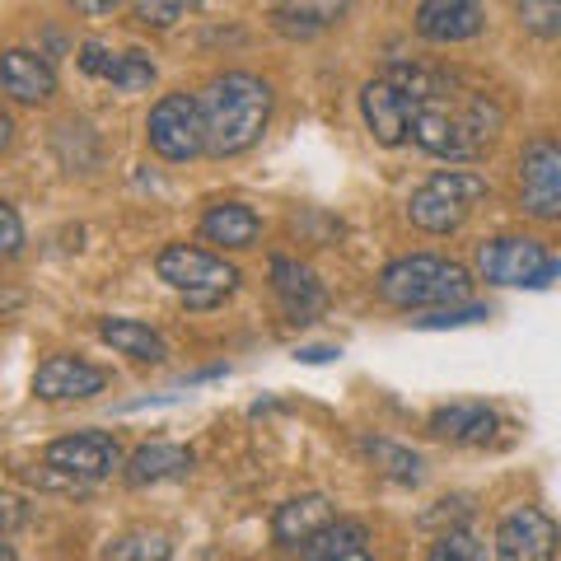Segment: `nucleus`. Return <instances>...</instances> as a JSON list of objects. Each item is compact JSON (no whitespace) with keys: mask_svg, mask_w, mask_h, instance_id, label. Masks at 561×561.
I'll list each match as a JSON object with an SVG mask.
<instances>
[{"mask_svg":"<svg viewBox=\"0 0 561 561\" xmlns=\"http://www.w3.org/2000/svg\"><path fill=\"white\" fill-rule=\"evenodd\" d=\"M383 76L402 94L408 136L435 160H482L496 146L505 127V108L486 84L459 76V70L412 66V61H393Z\"/></svg>","mask_w":561,"mask_h":561,"instance_id":"f257e3e1","label":"nucleus"},{"mask_svg":"<svg viewBox=\"0 0 561 561\" xmlns=\"http://www.w3.org/2000/svg\"><path fill=\"white\" fill-rule=\"evenodd\" d=\"M202 113V136L216 160L253 150L272 122V84L249 70H225L197 94Z\"/></svg>","mask_w":561,"mask_h":561,"instance_id":"f03ea898","label":"nucleus"},{"mask_svg":"<svg viewBox=\"0 0 561 561\" xmlns=\"http://www.w3.org/2000/svg\"><path fill=\"white\" fill-rule=\"evenodd\" d=\"M472 272L463 262H449L440 253H412L379 272V300L393 309H449L468 305Z\"/></svg>","mask_w":561,"mask_h":561,"instance_id":"7ed1b4c3","label":"nucleus"},{"mask_svg":"<svg viewBox=\"0 0 561 561\" xmlns=\"http://www.w3.org/2000/svg\"><path fill=\"white\" fill-rule=\"evenodd\" d=\"M486 179L472 169H440L421 183L408 197V220L426 234H454L463 230V220L472 216V206L486 197Z\"/></svg>","mask_w":561,"mask_h":561,"instance_id":"20e7f679","label":"nucleus"},{"mask_svg":"<svg viewBox=\"0 0 561 561\" xmlns=\"http://www.w3.org/2000/svg\"><path fill=\"white\" fill-rule=\"evenodd\" d=\"M154 272L169 290H179L192 309H210L220 305L225 295H234L239 286V267L225 262L206 249H192V243H169V249L154 257Z\"/></svg>","mask_w":561,"mask_h":561,"instance_id":"39448f33","label":"nucleus"},{"mask_svg":"<svg viewBox=\"0 0 561 561\" xmlns=\"http://www.w3.org/2000/svg\"><path fill=\"white\" fill-rule=\"evenodd\" d=\"M478 272L486 286H529L542 290L552 286L561 262L542 239H524V234H501V239H486L478 249Z\"/></svg>","mask_w":561,"mask_h":561,"instance_id":"423d86ee","label":"nucleus"},{"mask_svg":"<svg viewBox=\"0 0 561 561\" xmlns=\"http://www.w3.org/2000/svg\"><path fill=\"white\" fill-rule=\"evenodd\" d=\"M146 140L150 150L160 154V160H197V154L206 150V136H202V113H197V94H164L160 103L150 108L146 117Z\"/></svg>","mask_w":561,"mask_h":561,"instance_id":"0eeeda50","label":"nucleus"},{"mask_svg":"<svg viewBox=\"0 0 561 561\" xmlns=\"http://www.w3.org/2000/svg\"><path fill=\"white\" fill-rule=\"evenodd\" d=\"M519 210L542 225L561 220V150L552 136H534L519 154Z\"/></svg>","mask_w":561,"mask_h":561,"instance_id":"6e6552de","label":"nucleus"},{"mask_svg":"<svg viewBox=\"0 0 561 561\" xmlns=\"http://www.w3.org/2000/svg\"><path fill=\"white\" fill-rule=\"evenodd\" d=\"M47 468L61 472L66 482H103L113 468H122V445L103 431H76V435H61V440L47 445Z\"/></svg>","mask_w":561,"mask_h":561,"instance_id":"1a4fd4ad","label":"nucleus"},{"mask_svg":"<svg viewBox=\"0 0 561 561\" xmlns=\"http://www.w3.org/2000/svg\"><path fill=\"white\" fill-rule=\"evenodd\" d=\"M557 519L538 505H515L496 524V557L501 561H552L557 557Z\"/></svg>","mask_w":561,"mask_h":561,"instance_id":"9d476101","label":"nucleus"},{"mask_svg":"<svg viewBox=\"0 0 561 561\" xmlns=\"http://www.w3.org/2000/svg\"><path fill=\"white\" fill-rule=\"evenodd\" d=\"M272 290L290 323H313L328 309V290H323L319 272L295 257H272Z\"/></svg>","mask_w":561,"mask_h":561,"instance_id":"9b49d317","label":"nucleus"},{"mask_svg":"<svg viewBox=\"0 0 561 561\" xmlns=\"http://www.w3.org/2000/svg\"><path fill=\"white\" fill-rule=\"evenodd\" d=\"M103 383H108V375L99 370V365L80 360V356H47L38 365V375H33V393H38L43 402H84L103 393Z\"/></svg>","mask_w":561,"mask_h":561,"instance_id":"f8f14e48","label":"nucleus"},{"mask_svg":"<svg viewBox=\"0 0 561 561\" xmlns=\"http://www.w3.org/2000/svg\"><path fill=\"white\" fill-rule=\"evenodd\" d=\"M0 90L14 103H47L57 94V70H51L43 51L10 47V51H0Z\"/></svg>","mask_w":561,"mask_h":561,"instance_id":"ddd939ff","label":"nucleus"},{"mask_svg":"<svg viewBox=\"0 0 561 561\" xmlns=\"http://www.w3.org/2000/svg\"><path fill=\"white\" fill-rule=\"evenodd\" d=\"M416 33L431 43H468L486 28V10L472 5V0H426L416 5Z\"/></svg>","mask_w":561,"mask_h":561,"instance_id":"4468645a","label":"nucleus"},{"mask_svg":"<svg viewBox=\"0 0 561 561\" xmlns=\"http://www.w3.org/2000/svg\"><path fill=\"white\" fill-rule=\"evenodd\" d=\"M501 416L486 408V402H449V408H435L426 431L435 440H449V445H486L496 435Z\"/></svg>","mask_w":561,"mask_h":561,"instance_id":"2eb2a0df","label":"nucleus"},{"mask_svg":"<svg viewBox=\"0 0 561 561\" xmlns=\"http://www.w3.org/2000/svg\"><path fill=\"white\" fill-rule=\"evenodd\" d=\"M332 519H337L332 501L319 496V491H305V496H290V501L276 511L272 538L280 542V548H305V542H309L313 534H323Z\"/></svg>","mask_w":561,"mask_h":561,"instance_id":"dca6fc26","label":"nucleus"},{"mask_svg":"<svg viewBox=\"0 0 561 561\" xmlns=\"http://www.w3.org/2000/svg\"><path fill=\"white\" fill-rule=\"evenodd\" d=\"M360 113H365V127H370V136L379 140V146H402L408 140V117H402V94H398V84L383 76L375 80H365V90H360Z\"/></svg>","mask_w":561,"mask_h":561,"instance_id":"f3484780","label":"nucleus"},{"mask_svg":"<svg viewBox=\"0 0 561 561\" xmlns=\"http://www.w3.org/2000/svg\"><path fill=\"white\" fill-rule=\"evenodd\" d=\"M197 454L187 445H173V440H154V445H140L131 459H127V482L131 486H160V482H179L192 472Z\"/></svg>","mask_w":561,"mask_h":561,"instance_id":"a211bd4d","label":"nucleus"},{"mask_svg":"<svg viewBox=\"0 0 561 561\" xmlns=\"http://www.w3.org/2000/svg\"><path fill=\"white\" fill-rule=\"evenodd\" d=\"M202 239L220 243V249H253L262 239V220H257V210L243 202H216L202 216Z\"/></svg>","mask_w":561,"mask_h":561,"instance_id":"6ab92c4d","label":"nucleus"},{"mask_svg":"<svg viewBox=\"0 0 561 561\" xmlns=\"http://www.w3.org/2000/svg\"><path fill=\"white\" fill-rule=\"evenodd\" d=\"M99 337L108 342L117 356H131L140 365H160L169 360V342L140 319H99Z\"/></svg>","mask_w":561,"mask_h":561,"instance_id":"aec40b11","label":"nucleus"},{"mask_svg":"<svg viewBox=\"0 0 561 561\" xmlns=\"http://www.w3.org/2000/svg\"><path fill=\"white\" fill-rule=\"evenodd\" d=\"M309 561H375L370 552V529L356 519H332L323 534H313L305 542Z\"/></svg>","mask_w":561,"mask_h":561,"instance_id":"412c9836","label":"nucleus"},{"mask_svg":"<svg viewBox=\"0 0 561 561\" xmlns=\"http://www.w3.org/2000/svg\"><path fill=\"white\" fill-rule=\"evenodd\" d=\"M346 14V5H272V28L286 38H313L332 28Z\"/></svg>","mask_w":561,"mask_h":561,"instance_id":"4be33fe9","label":"nucleus"},{"mask_svg":"<svg viewBox=\"0 0 561 561\" xmlns=\"http://www.w3.org/2000/svg\"><path fill=\"white\" fill-rule=\"evenodd\" d=\"M169 557H173V538L164 529H131L103 552V561H169Z\"/></svg>","mask_w":561,"mask_h":561,"instance_id":"5701e85b","label":"nucleus"},{"mask_svg":"<svg viewBox=\"0 0 561 561\" xmlns=\"http://www.w3.org/2000/svg\"><path fill=\"white\" fill-rule=\"evenodd\" d=\"M365 454H370L393 482H421V459L412 449H402L393 440H365Z\"/></svg>","mask_w":561,"mask_h":561,"instance_id":"b1692460","label":"nucleus"},{"mask_svg":"<svg viewBox=\"0 0 561 561\" xmlns=\"http://www.w3.org/2000/svg\"><path fill=\"white\" fill-rule=\"evenodd\" d=\"M426 561H486V542L472 529H449V534H440L431 542Z\"/></svg>","mask_w":561,"mask_h":561,"instance_id":"393cba45","label":"nucleus"},{"mask_svg":"<svg viewBox=\"0 0 561 561\" xmlns=\"http://www.w3.org/2000/svg\"><path fill=\"white\" fill-rule=\"evenodd\" d=\"M150 84H154V61L146 57V51H122V66H117V76H113V90L140 94V90H150Z\"/></svg>","mask_w":561,"mask_h":561,"instance_id":"a878e982","label":"nucleus"},{"mask_svg":"<svg viewBox=\"0 0 561 561\" xmlns=\"http://www.w3.org/2000/svg\"><path fill=\"white\" fill-rule=\"evenodd\" d=\"M482 319H491L486 305H449V309L421 313L416 328H463V323H482Z\"/></svg>","mask_w":561,"mask_h":561,"instance_id":"bb28decb","label":"nucleus"},{"mask_svg":"<svg viewBox=\"0 0 561 561\" xmlns=\"http://www.w3.org/2000/svg\"><path fill=\"white\" fill-rule=\"evenodd\" d=\"M117 66H122V51L103 47V43H80V70H84V76H94V80H108V84H113Z\"/></svg>","mask_w":561,"mask_h":561,"instance_id":"cd10ccee","label":"nucleus"},{"mask_svg":"<svg viewBox=\"0 0 561 561\" xmlns=\"http://www.w3.org/2000/svg\"><path fill=\"white\" fill-rule=\"evenodd\" d=\"M24 253V220L10 202H0V257H20Z\"/></svg>","mask_w":561,"mask_h":561,"instance_id":"c85d7f7f","label":"nucleus"},{"mask_svg":"<svg viewBox=\"0 0 561 561\" xmlns=\"http://www.w3.org/2000/svg\"><path fill=\"white\" fill-rule=\"evenodd\" d=\"M519 24H529L542 38H552V33H561V5H538V0H529V5H519Z\"/></svg>","mask_w":561,"mask_h":561,"instance_id":"c756f323","label":"nucleus"},{"mask_svg":"<svg viewBox=\"0 0 561 561\" xmlns=\"http://www.w3.org/2000/svg\"><path fill=\"white\" fill-rule=\"evenodd\" d=\"M131 14L140 24H150V28H169L173 20H183L187 5H179V0H173V5H160V0L150 5V0H140V5H131Z\"/></svg>","mask_w":561,"mask_h":561,"instance_id":"7c9ffc66","label":"nucleus"},{"mask_svg":"<svg viewBox=\"0 0 561 561\" xmlns=\"http://www.w3.org/2000/svg\"><path fill=\"white\" fill-rule=\"evenodd\" d=\"M20 524H28V505L20 496H10V491H0V538L20 529Z\"/></svg>","mask_w":561,"mask_h":561,"instance_id":"2f4dec72","label":"nucleus"},{"mask_svg":"<svg viewBox=\"0 0 561 561\" xmlns=\"http://www.w3.org/2000/svg\"><path fill=\"white\" fill-rule=\"evenodd\" d=\"M24 305H28V295L20 286H0V319L14 313V309H24Z\"/></svg>","mask_w":561,"mask_h":561,"instance_id":"473e14b6","label":"nucleus"},{"mask_svg":"<svg viewBox=\"0 0 561 561\" xmlns=\"http://www.w3.org/2000/svg\"><path fill=\"white\" fill-rule=\"evenodd\" d=\"M295 356H300V360H309V365H323V360H332V356H337V351H332V346H305V351H295Z\"/></svg>","mask_w":561,"mask_h":561,"instance_id":"72a5a7b5","label":"nucleus"},{"mask_svg":"<svg viewBox=\"0 0 561 561\" xmlns=\"http://www.w3.org/2000/svg\"><path fill=\"white\" fill-rule=\"evenodd\" d=\"M76 10H80V14H113L117 5H113V0H103V5H94V0H80Z\"/></svg>","mask_w":561,"mask_h":561,"instance_id":"f704fd0d","label":"nucleus"},{"mask_svg":"<svg viewBox=\"0 0 561 561\" xmlns=\"http://www.w3.org/2000/svg\"><path fill=\"white\" fill-rule=\"evenodd\" d=\"M10 136H14V122H10V113H5V108H0V150L10 146Z\"/></svg>","mask_w":561,"mask_h":561,"instance_id":"c9c22d12","label":"nucleus"},{"mask_svg":"<svg viewBox=\"0 0 561 561\" xmlns=\"http://www.w3.org/2000/svg\"><path fill=\"white\" fill-rule=\"evenodd\" d=\"M0 561H20V557H14V548H10L5 538H0Z\"/></svg>","mask_w":561,"mask_h":561,"instance_id":"e433bc0d","label":"nucleus"}]
</instances>
